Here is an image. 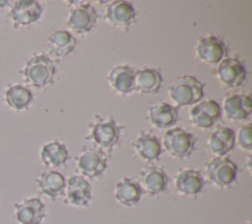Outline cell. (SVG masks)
Segmentation results:
<instances>
[{
  "instance_id": "1",
  "label": "cell",
  "mask_w": 252,
  "mask_h": 224,
  "mask_svg": "<svg viewBox=\"0 0 252 224\" xmlns=\"http://www.w3.org/2000/svg\"><path fill=\"white\" fill-rule=\"evenodd\" d=\"M27 84L41 88L53 81L55 65L51 58L46 54L32 56L21 71Z\"/></svg>"
},
{
  "instance_id": "2",
  "label": "cell",
  "mask_w": 252,
  "mask_h": 224,
  "mask_svg": "<svg viewBox=\"0 0 252 224\" xmlns=\"http://www.w3.org/2000/svg\"><path fill=\"white\" fill-rule=\"evenodd\" d=\"M168 94L178 106L197 104L204 97V84L192 75H184L169 86Z\"/></svg>"
},
{
  "instance_id": "3",
  "label": "cell",
  "mask_w": 252,
  "mask_h": 224,
  "mask_svg": "<svg viewBox=\"0 0 252 224\" xmlns=\"http://www.w3.org/2000/svg\"><path fill=\"white\" fill-rule=\"evenodd\" d=\"M237 166L229 158L216 157L212 159L206 168V176L210 183L218 187H225L236 181Z\"/></svg>"
},
{
  "instance_id": "4",
  "label": "cell",
  "mask_w": 252,
  "mask_h": 224,
  "mask_svg": "<svg viewBox=\"0 0 252 224\" xmlns=\"http://www.w3.org/2000/svg\"><path fill=\"white\" fill-rule=\"evenodd\" d=\"M195 142L196 138L191 133L179 127L171 128L163 135V146L166 152L177 159L190 157Z\"/></svg>"
},
{
  "instance_id": "5",
  "label": "cell",
  "mask_w": 252,
  "mask_h": 224,
  "mask_svg": "<svg viewBox=\"0 0 252 224\" xmlns=\"http://www.w3.org/2000/svg\"><path fill=\"white\" fill-rule=\"evenodd\" d=\"M106 154L99 148H89L76 157L77 169L88 178H97L105 170Z\"/></svg>"
},
{
  "instance_id": "6",
  "label": "cell",
  "mask_w": 252,
  "mask_h": 224,
  "mask_svg": "<svg viewBox=\"0 0 252 224\" xmlns=\"http://www.w3.org/2000/svg\"><path fill=\"white\" fill-rule=\"evenodd\" d=\"M45 216V204L38 197L26 198L14 205V217L18 224H41Z\"/></svg>"
},
{
  "instance_id": "7",
  "label": "cell",
  "mask_w": 252,
  "mask_h": 224,
  "mask_svg": "<svg viewBox=\"0 0 252 224\" xmlns=\"http://www.w3.org/2000/svg\"><path fill=\"white\" fill-rule=\"evenodd\" d=\"M121 128L112 117H109L94 124L88 138L99 146V149L111 150L120 138Z\"/></svg>"
},
{
  "instance_id": "8",
  "label": "cell",
  "mask_w": 252,
  "mask_h": 224,
  "mask_svg": "<svg viewBox=\"0 0 252 224\" xmlns=\"http://www.w3.org/2000/svg\"><path fill=\"white\" fill-rule=\"evenodd\" d=\"M138 182L144 192L157 195L166 190L168 177L161 167L149 165L141 169Z\"/></svg>"
},
{
  "instance_id": "9",
  "label": "cell",
  "mask_w": 252,
  "mask_h": 224,
  "mask_svg": "<svg viewBox=\"0 0 252 224\" xmlns=\"http://www.w3.org/2000/svg\"><path fill=\"white\" fill-rule=\"evenodd\" d=\"M43 12L41 5L33 0L16 1L12 6L9 17L15 28L27 26L39 20Z\"/></svg>"
},
{
  "instance_id": "10",
  "label": "cell",
  "mask_w": 252,
  "mask_h": 224,
  "mask_svg": "<svg viewBox=\"0 0 252 224\" xmlns=\"http://www.w3.org/2000/svg\"><path fill=\"white\" fill-rule=\"evenodd\" d=\"M220 83L227 88L239 87L246 78V69L242 62L236 58L222 59L217 69Z\"/></svg>"
},
{
  "instance_id": "11",
  "label": "cell",
  "mask_w": 252,
  "mask_h": 224,
  "mask_svg": "<svg viewBox=\"0 0 252 224\" xmlns=\"http://www.w3.org/2000/svg\"><path fill=\"white\" fill-rule=\"evenodd\" d=\"M221 114L220 105L213 100L200 102L190 111V120L194 126L199 128H210Z\"/></svg>"
},
{
  "instance_id": "12",
  "label": "cell",
  "mask_w": 252,
  "mask_h": 224,
  "mask_svg": "<svg viewBox=\"0 0 252 224\" xmlns=\"http://www.w3.org/2000/svg\"><path fill=\"white\" fill-rule=\"evenodd\" d=\"M196 52L202 61L216 64L220 63L224 58L227 54V48L220 38L215 36H209L199 39Z\"/></svg>"
},
{
  "instance_id": "13",
  "label": "cell",
  "mask_w": 252,
  "mask_h": 224,
  "mask_svg": "<svg viewBox=\"0 0 252 224\" xmlns=\"http://www.w3.org/2000/svg\"><path fill=\"white\" fill-rule=\"evenodd\" d=\"M97 13L95 9L89 3L82 4L72 10L67 25L74 32L85 34L90 32L96 23Z\"/></svg>"
},
{
  "instance_id": "14",
  "label": "cell",
  "mask_w": 252,
  "mask_h": 224,
  "mask_svg": "<svg viewBox=\"0 0 252 224\" xmlns=\"http://www.w3.org/2000/svg\"><path fill=\"white\" fill-rule=\"evenodd\" d=\"M66 200L75 206H86L92 198L90 183L83 176H73L66 183Z\"/></svg>"
},
{
  "instance_id": "15",
  "label": "cell",
  "mask_w": 252,
  "mask_h": 224,
  "mask_svg": "<svg viewBox=\"0 0 252 224\" xmlns=\"http://www.w3.org/2000/svg\"><path fill=\"white\" fill-rule=\"evenodd\" d=\"M205 186V180L200 171L185 169L175 178V188L178 193L186 196H195L200 193Z\"/></svg>"
},
{
  "instance_id": "16",
  "label": "cell",
  "mask_w": 252,
  "mask_h": 224,
  "mask_svg": "<svg viewBox=\"0 0 252 224\" xmlns=\"http://www.w3.org/2000/svg\"><path fill=\"white\" fill-rule=\"evenodd\" d=\"M144 191L137 180L122 178L114 187L115 199L124 206H134L139 203Z\"/></svg>"
},
{
  "instance_id": "17",
  "label": "cell",
  "mask_w": 252,
  "mask_h": 224,
  "mask_svg": "<svg viewBox=\"0 0 252 224\" xmlns=\"http://www.w3.org/2000/svg\"><path fill=\"white\" fill-rule=\"evenodd\" d=\"M39 190L51 200L63 194L66 187L64 176L57 171H44L35 180Z\"/></svg>"
},
{
  "instance_id": "18",
  "label": "cell",
  "mask_w": 252,
  "mask_h": 224,
  "mask_svg": "<svg viewBox=\"0 0 252 224\" xmlns=\"http://www.w3.org/2000/svg\"><path fill=\"white\" fill-rule=\"evenodd\" d=\"M135 18V8L127 1H113L107 6L105 20L114 26L129 27Z\"/></svg>"
},
{
  "instance_id": "19",
  "label": "cell",
  "mask_w": 252,
  "mask_h": 224,
  "mask_svg": "<svg viewBox=\"0 0 252 224\" xmlns=\"http://www.w3.org/2000/svg\"><path fill=\"white\" fill-rule=\"evenodd\" d=\"M235 143V134L231 128L219 126L209 137L210 151L217 157H222L232 150Z\"/></svg>"
},
{
  "instance_id": "20",
  "label": "cell",
  "mask_w": 252,
  "mask_h": 224,
  "mask_svg": "<svg viewBox=\"0 0 252 224\" xmlns=\"http://www.w3.org/2000/svg\"><path fill=\"white\" fill-rule=\"evenodd\" d=\"M109 85L121 94H128L135 90V71L127 65L115 66L107 76Z\"/></svg>"
},
{
  "instance_id": "21",
  "label": "cell",
  "mask_w": 252,
  "mask_h": 224,
  "mask_svg": "<svg viewBox=\"0 0 252 224\" xmlns=\"http://www.w3.org/2000/svg\"><path fill=\"white\" fill-rule=\"evenodd\" d=\"M161 83L162 76L158 68H144L135 71V90L140 93L157 94Z\"/></svg>"
},
{
  "instance_id": "22",
  "label": "cell",
  "mask_w": 252,
  "mask_h": 224,
  "mask_svg": "<svg viewBox=\"0 0 252 224\" xmlns=\"http://www.w3.org/2000/svg\"><path fill=\"white\" fill-rule=\"evenodd\" d=\"M225 115L234 120H242L247 118L252 112L251 99L245 95H231L223 101L222 105Z\"/></svg>"
},
{
  "instance_id": "23",
  "label": "cell",
  "mask_w": 252,
  "mask_h": 224,
  "mask_svg": "<svg viewBox=\"0 0 252 224\" xmlns=\"http://www.w3.org/2000/svg\"><path fill=\"white\" fill-rule=\"evenodd\" d=\"M178 118V111L167 103H158L149 108L148 119L158 128H166L173 125Z\"/></svg>"
},
{
  "instance_id": "24",
  "label": "cell",
  "mask_w": 252,
  "mask_h": 224,
  "mask_svg": "<svg viewBox=\"0 0 252 224\" xmlns=\"http://www.w3.org/2000/svg\"><path fill=\"white\" fill-rule=\"evenodd\" d=\"M47 44L50 53L57 58H61L74 50L77 44V39L68 31L59 30L53 32L49 36Z\"/></svg>"
},
{
  "instance_id": "25",
  "label": "cell",
  "mask_w": 252,
  "mask_h": 224,
  "mask_svg": "<svg viewBox=\"0 0 252 224\" xmlns=\"http://www.w3.org/2000/svg\"><path fill=\"white\" fill-rule=\"evenodd\" d=\"M134 148L139 157L145 161L158 160L161 153L159 140L153 134L142 131L134 142Z\"/></svg>"
},
{
  "instance_id": "26",
  "label": "cell",
  "mask_w": 252,
  "mask_h": 224,
  "mask_svg": "<svg viewBox=\"0 0 252 224\" xmlns=\"http://www.w3.org/2000/svg\"><path fill=\"white\" fill-rule=\"evenodd\" d=\"M40 158L47 168H58L66 164L69 159V152L63 143L52 141L42 147Z\"/></svg>"
},
{
  "instance_id": "27",
  "label": "cell",
  "mask_w": 252,
  "mask_h": 224,
  "mask_svg": "<svg viewBox=\"0 0 252 224\" xmlns=\"http://www.w3.org/2000/svg\"><path fill=\"white\" fill-rule=\"evenodd\" d=\"M33 99V94L27 86L16 84L10 86L5 93L6 104L15 111H23L29 108Z\"/></svg>"
},
{
  "instance_id": "28",
  "label": "cell",
  "mask_w": 252,
  "mask_h": 224,
  "mask_svg": "<svg viewBox=\"0 0 252 224\" xmlns=\"http://www.w3.org/2000/svg\"><path fill=\"white\" fill-rule=\"evenodd\" d=\"M237 143L239 147L243 150L250 151L252 149V139H251V123H246L240 127L237 136Z\"/></svg>"
},
{
  "instance_id": "29",
  "label": "cell",
  "mask_w": 252,
  "mask_h": 224,
  "mask_svg": "<svg viewBox=\"0 0 252 224\" xmlns=\"http://www.w3.org/2000/svg\"><path fill=\"white\" fill-rule=\"evenodd\" d=\"M8 3H9V1H7V0H0V8L6 7L8 5Z\"/></svg>"
},
{
  "instance_id": "30",
  "label": "cell",
  "mask_w": 252,
  "mask_h": 224,
  "mask_svg": "<svg viewBox=\"0 0 252 224\" xmlns=\"http://www.w3.org/2000/svg\"><path fill=\"white\" fill-rule=\"evenodd\" d=\"M243 224H251L250 222H245V223H243Z\"/></svg>"
}]
</instances>
